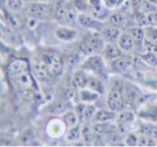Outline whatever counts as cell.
<instances>
[{
    "label": "cell",
    "instance_id": "26",
    "mask_svg": "<svg viewBox=\"0 0 157 147\" xmlns=\"http://www.w3.org/2000/svg\"><path fill=\"white\" fill-rule=\"evenodd\" d=\"M95 137L93 130H92V126L86 124L83 126H81V140L86 143L93 141V137Z\"/></svg>",
    "mask_w": 157,
    "mask_h": 147
},
{
    "label": "cell",
    "instance_id": "14",
    "mask_svg": "<svg viewBox=\"0 0 157 147\" xmlns=\"http://www.w3.org/2000/svg\"><path fill=\"white\" fill-rule=\"evenodd\" d=\"M123 51L119 46V44L116 43H106L104 46V50L101 52V56L107 61H112V60L119 58L121 55H123Z\"/></svg>",
    "mask_w": 157,
    "mask_h": 147
},
{
    "label": "cell",
    "instance_id": "13",
    "mask_svg": "<svg viewBox=\"0 0 157 147\" xmlns=\"http://www.w3.org/2000/svg\"><path fill=\"white\" fill-rule=\"evenodd\" d=\"M99 33L106 43H116L118 42L122 32H121L120 28L108 24L107 26H104L103 29L99 31Z\"/></svg>",
    "mask_w": 157,
    "mask_h": 147
},
{
    "label": "cell",
    "instance_id": "24",
    "mask_svg": "<svg viewBox=\"0 0 157 147\" xmlns=\"http://www.w3.org/2000/svg\"><path fill=\"white\" fill-rule=\"evenodd\" d=\"M65 140L67 142H78L81 140V126L78 125L73 128H68L65 132Z\"/></svg>",
    "mask_w": 157,
    "mask_h": 147
},
{
    "label": "cell",
    "instance_id": "9",
    "mask_svg": "<svg viewBox=\"0 0 157 147\" xmlns=\"http://www.w3.org/2000/svg\"><path fill=\"white\" fill-rule=\"evenodd\" d=\"M66 130L67 128L61 118L60 119H57V118L52 119L46 127V133L52 139H59L62 135H65Z\"/></svg>",
    "mask_w": 157,
    "mask_h": 147
},
{
    "label": "cell",
    "instance_id": "16",
    "mask_svg": "<svg viewBox=\"0 0 157 147\" xmlns=\"http://www.w3.org/2000/svg\"><path fill=\"white\" fill-rule=\"evenodd\" d=\"M138 116L147 121H157V103L145 105L138 112Z\"/></svg>",
    "mask_w": 157,
    "mask_h": 147
},
{
    "label": "cell",
    "instance_id": "28",
    "mask_svg": "<svg viewBox=\"0 0 157 147\" xmlns=\"http://www.w3.org/2000/svg\"><path fill=\"white\" fill-rule=\"evenodd\" d=\"M96 112H97V108H95V105H93L92 103H87L85 112H83V120L87 122L92 121Z\"/></svg>",
    "mask_w": 157,
    "mask_h": 147
},
{
    "label": "cell",
    "instance_id": "8",
    "mask_svg": "<svg viewBox=\"0 0 157 147\" xmlns=\"http://www.w3.org/2000/svg\"><path fill=\"white\" fill-rule=\"evenodd\" d=\"M31 70L34 77L40 82H46L50 77L47 66L42 57H34L31 61Z\"/></svg>",
    "mask_w": 157,
    "mask_h": 147
},
{
    "label": "cell",
    "instance_id": "20",
    "mask_svg": "<svg viewBox=\"0 0 157 147\" xmlns=\"http://www.w3.org/2000/svg\"><path fill=\"white\" fill-rule=\"evenodd\" d=\"M87 87L92 89V90H94V91H96V92L99 93V95H103L104 90H105L104 83H103V81L98 77V75L91 74V73H89Z\"/></svg>",
    "mask_w": 157,
    "mask_h": 147
},
{
    "label": "cell",
    "instance_id": "22",
    "mask_svg": "<svg viewBox=\"0 0 157 147\" xmlns=\"http://www.w3.org/2000/svg\"><path fill=\"white\" fill-rule=\"evenodd\" d=\"M135 119V114L132 112V111H128V110H124L122 112H120V114L117 116V124L119 126H126V125L130 124Z\"/></svg>",
    "mask_w": 157,
    "mask_h": 147
},
{
    "label": "cell",
    "instance_id": "29",
    "mask_svg": "<svg viewBox=\"0 0 157 147\" xmlns=\"http://www.w3.org/2000/svg\"><path fill=\"white\" fill-rule=\"evenodd\" d=\"M145 40H149L151 42L157 43V26L147 25L144 28Z\"/></svg>",
    "mask_w": 157,
    "mask_h": 147
},
{
    "label": "cell",
    "instance_id": "11",
    "mask_svg": "<svg viewBox=\"0 0 157 147\" xmlns=\"http://www.w3.org/2000/svg\"><path fill=\"white\" fill-rule=\"evenodd\" d=\"M54 35L57 39L62 42H72L77 38L78 32H77L76 29H74L72 27H68L67 25H62L60 27L56 28Z\"/></svg>",
    "mask_w": 157,
    "mask_h": 147
},
{
    "label": "cell",
    "instance_id": "6",
    "mask_svg": "<svg viewBox=\"0 0 157 147\" xmlns=\"http://www.w3.org/2000/svg\"><path fill=\"white\" fill-rule=\"evenodd\" d=\"M43 1L44 0H37V1H33L29 3L28 12H29L30 16L36 19H46L49 17L50 13L54 14L55 10H50V6Z\"/></svg>",
    "mask_w": 157,
    "mask_h": 147
},
{
    "label": "cell",
    "instance_id": "17",
    "mask_svg": "<svg viewBox=\"0 0 157 147\" xmlns=\"http://www.w3.org/2000/svg\"><path fill=\"white\" fill-rule=\"evenodd\" d=\"M117 116L118 115L116 114V112L109 110V108L108 110H97L92 122H109L111 120L117 119Z\"/></svg>",
    "mask_w": 157,
    "mask_h": 147
},
{
    "label": "cell",
    "instance_id": "35",
    "mask_svg": "<svg viewBox=\"0 0 157 147\" xmlns=\"http://www.w3.org/2000/svg\"><path fill=\"white\" fill-rule=\"evenodd\" d=\"M24 3H31L33 1H37V0H23Z\"/></svg>",
    "mask_w": 157,
    "mask_h": 147
},
{
    "label": "cell",
    "instance_id": "15",
    "mask_svg": "<svg viewBox=\"0 0 157 147\" xmlns=\"http://www.w3.org/2000/svg\"><path fill=\"white\" fill-rule=\"evenodd\" d=\"M118 44L121 47V50L124 53H129L132 52L136 47V43H135V40L132 39V37L130 35V33L128 31L126 32H122L118 40Z\"/></svg>",
    "mask_w": 157,
    "mask_h": 147
},
{
    "label": "cell",
    "instance_id": "34",
    "mask_svg": "<svg viewBox=\"0 0 157 147\" xmlns=\"http://www.w3.org/2000/svg\"><path fill=\"white\" fill-rule=\"evenodd\" d=\"M138 142L139 137H137L136 134H134V133H129L125 139V144L127 146H136L138 145Z\"/></svg>",
    "mask_w": 157,
    "mask_h": 147
},
{
    "label": "cell",
    "instance_id": "36",
    "mask_svg": "<svg viewBox=\"0 0 157 147\" xmlns=\"http://www.w3.org/2000/svg\"><path fill=\"white\" fill-rule=\"evenodd\" d=\"M147 1L152 2V3H154V4H157V0H147Z\"/></svg>",
    "mask_w": 157,
    "mask_h": 147
},
{
    "label": "cell",
    "instance_id": "33",
    "mask_svg": "<svg viewBox=\"0 0 157 147\" xmlns=\"http://www.w3.org/2000/svg\"><path fill=\"white\" fill-rule=\"evenodd\" d=\"M147 25L157 26V9L154 11H152V12L147 13Z\"/></svg>",
    "mask_w": 157,
    "mask_h": 147
},
{
    "label": "cell",
    "instance_id": "2",
    "mask_svg": "<svg viewBox=\"0 0 157 147\" xmlns=\"http://www.w3.org/2000/svg\"><path fill=\"white\" fill-rule=\"evenodd\" d=\"M105 46V41L98 31H94L87 35L79 43V51L85 56H91L95 54H101Z\"/></svg>",
    "mask_w": 157,
    "mask_h": 147
},
{
    "label": "cell",
    "instance_id": "19",
    "mask_svg": "<svg viewBox=\"0 0 157 147\" xmlns=\"http://www.w3.org/2000/svg\"><path fill=\"white\" fill-rule=\"evenodd\" d=\"M99 96H101L99 93H97L96 91L92 90V89L88 87L78 90L79 100H80V102H83V103H93L98 99Z\"/></svg>",
    "mask_w": 157,
    "mask_h": 147
},
{
    "label": "cell",
    "instance_id": "25",
    "mask_svg": "<svg viewBox=\"0 0 157 147\" xmlns=\"http://www.w3.org/2000/svg\"><path fill=\"white\" fill-rule=\"evenodd\" d=\"M67 104H68L67 101L61 98L60 100H58V101H56L54 104H52L50 112H52V114H54V115H60V114L62 115L64 112H66V111L68 110Z\"/></svg>",
    "mask_w": 157,
    "mask_h": 147
},
{
    "label": "cell",
    "instance_id": "27",
    "mask_svg": "<svg viewBox=\"0 0 157 147\" xmlns=\"http://www.w3.org/2000/svg\"><path fill=\"white\" fill-rule=\"evenodd\" d=\"M140 58L142 61H144L147 64L151 67H157V53L153 52H147L145 51V53L140 54Z\"/></svg>",
    "mask_w": 157,
    "mask_h": 147
},
{
    "label": "cell",
    "instance_id": "31",
    "mask_svg": "<svg viewBox=\"0 0 157 147\" xmlns=\"http://www.w3.org/2000/svg\"><path fill=\"white\" fill-rule=\"evenodd\" d=\"M126 0H101V3L109 10L112 9H118L125 3Z\"/></svg>",
    "mask_w": 157,
    "mask_h": 147
},
{
    "label": "cell",
    "instance_id": "21",
    "mask_svg": "<svg viewBox=\"0 0 157 147\" xmlns=\"http://www.w3.org/2000/svg\"><path fill=\"white\" fill-rule=\"evenodd\" d=\"M128 32L130 33V35L132 37V39L135 40V43L137 45L143 46L144 45V41H145V32L141 26H135V27L129 28Z\"/></svg>",
    "mask_w": 157,
    "mask_h": 147
},
{
    "label": "cell",
    "instance_id": "5",
    "mask_svg": "<svg viewBox=\"0 0 157 147\" xmlns=\"http://www.w3.org/2000/svg\"><path fill=\"white\" fill-rule=\"evenodd\" d=\"M107 106L109 110L119 112L124 106V93L121 87H112L107 95Z\"/></svg>",
    "mask_w": 157,
    "mask_h": 147
},
{
    "label": "cell",
    "instance_id": "18",
    "mask_svg": "<svg viewBox=\"0 0 157 147\" xmlns=\"http://www.w3.org/2000/svg\"><path fill=\"white\" fill-rule=\"evenodd\" d=\"M61 119L63 120V122L65 124L66 128H73V127H76L78 125H80V119H79L77 113L75 112V110H67L66 112H64L61 116Z\"/></svg>",
    "mask_w": 157,
    "mask_h": 147
},
{
    "label": "cell",
    "instance_id": "4",
    "mask_svg": "<svg viewBox=\"0 0 157 147\" xmlns=\"http://www.w3.org/2000/svg\"><path fill=\"white\" fill-rule=\"evenodd\" d=\"M80 69L91 74L99 75L105 69V59L99 54L88 56L87 59L80 66Z\"/></svg>",
    "mask_w": 157,
    "mask_h": 147
},
{
    "label": "cell",
    "instance_id": "7",
    "mask_svg": "<svg viewBox=\"0 0 157 147\" xmlns=\"http://www.w3.org/2000/svg\"><path fill=\"white\" fill-rule=\"evenodd\" d=\"M77 23L81 26V27L86 28V29H91L94 31H101L104 27V24L101 21L95 18L91 14H88L86 12H79L77 15Z\"/></svg>",
    "mask_w": 157,
    "mask_h": 147
},
{
    "label": "cell",
    "instance_id": "23",
    "mask_svg": "<svg viewBox=\"0 0 157 147\" xmlns=\"http://www.w3.org/2000/svg\"><path fill=\"white\" fill-rule=\"evenodd\" d=\"M108 24L109 25H112V26H116L118 28H122L124 27L125 23H126V19H125V16L120 12H116V13H112L108 16Z\"/></svg>",
    "mask_w": 157,
    "mask_h": 147
},
{
    "label": "cell",
    "instance_id": "30",
    "mask_svg": "<svg viewBox=\"0 0 157 147\" xmlns=\"http://www.w3.org/2000/svg\"><path fill=\"white\" fill-rule=\"evenodd\" d=\"M23 0H6V6L12 12H17L23 9Z\"/></svg>",
    "mask_w": 157,
    "mask_h": 147
},
{
    "label": "cell",
    "instance_id": "32",
    "mask_svg": "<svg viewBox=\"0 0 157 147\" xmlns=\"http://www.w3.org/2000/svg\"><path fill=\"white\" fill-rule=\"evenodd\" d=\"M73 3L79 12H87L90 9L89 0H73Z\"/></svg>",
    "mask_w": 157,
    "mask_h": 147
},
{
    "label": "cell",
    "instance_id": "1",
    "mask_svg": "<svg viewBox=\"0 0 157 147\" xmlns=\"http://www.w3.org/2000/svg\"><path fill=\"white\" fill-rule=\"evenodd\" d=\"M6 75L11 85L18 91L29 90L34 85L31 64L24 58L13 59L6 68Z\"/></svg>",
    "mask_w": 157,
    "mask_h": 147
},
{
    "label": "cell",
    "instance_id": "10",
    "mask_svg": "<svg viewBox=\"0 0 157 147\" xmlns=\"http://www.w3.org/2000/svg\"><path fill=\"white\" fill-rule=\"evenodd\" d=\"M132 57L128 54H124V53L119 58L110 61L111 69L114 72H118V73L126 72L132 67Z\"/></svg>",
    "mask_w": 157,
    "mask_h": 147
},
{
    "label": "cell",
    "instance_id": "12",
    "mask_svg": "<svg viewBox=\"0 0 157 147\" xmlns=\"http://www.w3.org/2000/svg\"><path fill=\"white\" fill-rule=\"evenodd\" d=\"M88 77H89V73L86 72L82 69L75 71L71 77V85L75 90H80L82 88H86L88 85Z\"/></svg>",
    "mask_w": 157,
    "mask_h": 147
},
{
    "label": "cell",
    "instance_id": "3",
    "mask_svg": "<svg viewBox=\"0 0 157 147\" xmlns=\"http://www.w3.org/2000/svg\"><path fill=\"white\" fill-rule=\"evenodd\" d=\"M41 57L47 66L50 77H56L62 74L64 61L62 56L59 53L55 52V51H46V52L42 53Z\"/></svg>",
    "mask_w": 157,
    "mask_h": 147
}]
</instances>
